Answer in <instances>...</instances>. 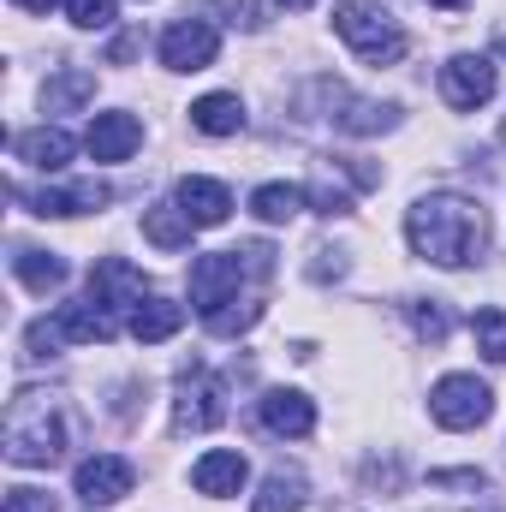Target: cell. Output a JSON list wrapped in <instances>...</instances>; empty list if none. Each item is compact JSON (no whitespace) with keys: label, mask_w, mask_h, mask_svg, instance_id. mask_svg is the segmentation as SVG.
<instances>
[{"label":"cell","mask_w":506,"mask_h":512,"mask_svg":"<svg viewBox=\"0 0 506 512\" xmlns=\"http://www.w3.org/2000/svg\"><path fill=\"white\" fill-rule=\"evenodd\" d=\"M316 102L328 108L322 120L334 131H346V137H370V131H387L393 126V114L399 108H387V102H370V96H352L346 84H334V78H322L316 84Z\"/></svg>","instance_id":"obj_7"},{"label":"cell","mask_w":506,"mask_h":512,"mask_svg":"<svg viewBox=\"0 0 506 512\" xmlns=\"http://www.w3.org/2000/svg\"><path fill=\"white\" fill-rule=\"evenodd\" d=\"M304 507V477L298 471H268L262 495L251 501V512H298Z\"/></svg>","instance_id":"obj_25"},{"label":"cell","mask_w":506,"mask_h":512,"mask_svg":"<svg viewBox=\"0 0 506 512\" xmlns=\"http://www.w3.org/2000/svg\"><path fill=\"white\" fill-rule=\"evenodd\" d=\"M405 239H411V251L423 256V262H435V268H471L483 256V245H489V221H483V209L471 197L429 191V197H417L405 209Z\"/></svg>","instance_id":"obj_1"},{"label":"cell","mask_w":506,"mask_h":512,"mask_svg":"<svg viewBox=\"0 0 506 512\" xmlns=\"http://www.w3.org/2000/svg\"><path fill=\"white\" fill-rule=\"evenodd\" d=\"M54 328H60V340L102 346V340H114V334H120V316H114L108 304H96V298H78V304H60Z\"/></svg>","instance_id":"obj_13"},{"label":"cell","mask_w":506,"mask_h":512,"mask_svg":"<svg viewBox=\"0 0 506 512\" xmlns=\"http://www.w3.org/2000/svg\"><path fill=\"white\" fill-rule=\"evenodd\" d=\"M173 203L191 215V227H221L233 215V197H227L221 179H179V197Z\"/></svg>","instance_id":"obj_15"},{"label":"cell","mask_w":506,"mask_h":512,"mask_svg":"<svg viewBox=\"0 0 506 512\" xmlns=\"http://www.w3.org/2000/svg\"><path fill=\"white\" fill-rule=\"evenodd\" d=\"M471 340H477V352L489 364H506V310L501 304H489V310L471 316Z\"/></svg>","instance_id":"obj_26"},{"label":"cell","mask_w":506,"mask_h":512,"mask_svg":"<svg viewBox=\"0 0 506 512\" xmlns=\"http://www.w3.org/2000/svg\"><path fill=\"white\" fill-rule=\"evenodd\" d=\"M66 453V423L42 387H24L6 405V459L12 465H54Z\"/></svg>","instance_id":"obj_2"},{"label":"cell","mask_w":506,"mask_h":512,"mask_svg":"<svg viewBox=\"0 0 506 512\" xmlns=\"http://www.w3.org/2000/svg\"><path fill=\"white\" fill-rule=\"evenodd\" d=\"M256 411H262V429H268V435H286V441H298V435L316 429V405H310V393H298V387H268Z\"/></svg>","instance_id":"obj_12"},{"label":"cell","mask_w":506,"mask_h":512,"mask_svg":"<svg viewBox=\"0 0 506 512\" xmlns=\"http://www.w3.org/2000/svg\"><path fill=\"white\" fill-rule=\"evenodd\" d=\"M18 12H54V0H12Z\"/></svg>","instance_id":"obj_33"},{"label":"cell","mask_w":506,"mask_h":512,"mask_svg":"<svg viewBox=\"0 0 506 512\" xmlns=\"http://www.w3.org/2000/svg\"><path fill=\"white\" fill-rule=\"evenodd\" d=\"M191 126L203 131V137H233V131L245 126V102L239 96H197L191 102Z\"/></svg>","instance_id":"obj_22"},{"label":"cell","mask_w":506,"mask_h":512,"mask_svg":"<svg viewBox=\"0 0 506 512\" xmlns=\"http://www.w3.org/2000/svg\"><path fill=\"white\" fill-rule=\"evenodd\" d=\"M256 316H262V304H239V298H233V304H227V310H215V316H209V334H221V340H233V334H251L256 328Z\"/></svg>","instance_id":"obj_28"},{"label":"cell","mask_w":506,"mask_h":512,"mask_svg":"<svg viewBox=\"0 0 506 512\" xmlns=\"http://www.w3.org/2000/svg\"><path fill=\"white\" fill-rule=\"evenodd\" d=\"M501 143H506V120H501Z\"/></svg>","instance_id":"obj_36"},{"label":"cell","mask_w":506,"mask_h":512,"mask_svg":"<svg viewBox=\"0 0 506 512\" xmlns=\"http://www.w3.org/2000/svg\"><path fill=\"white\" fill-rule=\"evenodd\" d=\"M96 96V72H84V66H66V72H54L48 84H42V108L48 114H72V108H84Z\"/></svg>","instance_id":"obj_21"},{"label":"cell","mask_w":506,"mask_h":512,"mask_svg":"<svg viewBox=\"0 0 506 512\" xmlns=\"http://www.w3.org/2000/svg\"><path fill=\"white\" fill-rule=\"evenodd\" d=\"M179 322H185V304H173V298H143L137 310H131V340H143V346H161V340H173L179 334Z\"/></svg>","instance_id":"obj_17"},{"label":"cell","mask_w":506,"mask_h":512,"mask_svg":"<svg viewBox=\"0 0 506 512\" xmlns=\"http://www.w3.org/2000/svg\"><path fill=\"white\" fill-rule=\"evenodd\" d=\"M245 477H251V465H245V453H203L197 465H191V489L197 495H239L245 489Z\"/></svg>","instance_id":"obj_16"},{"label":"cell","mask_w":506,"mask_h":512,"mask_svg":"<svg viewBox=\"0 0 506 512\" xmlns=\"http://www.w3.org/2000/svg\"><path fill=\"white\" fill-rule=\"evenodd\" d=\"M12 274L30 286V292H54L60 280H66V262L54 251H30V245H18V256H12Z\"/></svg>","instance_id":"obj_24"},{"label":"cell","mask_w":506,"mask_h":512,"mask_svg":"<svg viewBox=\"0 0 506 512\" xmlns=\"http://www.w3.org/2000/svg\"><path fill=\"white\" fill-rule=\"evenodd\" d=\"M429 6H441V12H459V6H465V0H429Z\"/></svg>","instance_id":"obj_34"},{"label":"cell","mask_w":506,"mask_h":512,"mask_svg":"<svg viewBox=\"0 0 506 512\" xmlns=\"http://www.w3.org/2000/svg\"><path fill=\"white\" fill-rule=\"evenodd\" d=\"M304 203H310V191H298V185H256L251 191V215L268 227H286Z\"/></svg>","instance_id":"obj_23"},{"label":"cell","mask_w":506,"mask_h":512,"mask_svg":"<svg viewBox=\"0 0 506 512\" xmlns=\"http://www.w3.org/2000/svg\"><path fill=\"white\" fill-rule=\"evenodd\" d=\"M215 423H227V382L209 376L203 364H185L179 399H173V435H203Z\"/></svg>","instance_id":"obj_5"},{"label":"cell","mask_w":506,"mask_h":512,"mask_svg":"<svg viewBox=\"0 0 506 512\" xmlns=\"http://www.w3.org/2000/svg\"><path fill=\"white\" fill-rule=\"evenodd\" d=\"M78 495L90 501V507H114V501H126L131 483H137V465L120 459V453H96V459H84L78 465Z\"/></svg>","instance_id":"obj_10"},{"label":"cell","mask_w":506,"mask_h":512,"mask_svg":"<svg viewBox=\"0 0 506 512\" xmlns=\"http://www.w3.org/2000/svg\"><path fill=\"white\" fill-rule=\"evenodd\" d=\"M137 143H143L137 114H96V120H90V131H84V149H90L96 161H126Z\"/></svg>","instance_id":"obj_14"},{"label":"cell","mask_w":506,"mask_h":512,"mask_svg":"<svg viewBox=\"0 0 506 512\" xmlns=\"http://www.w3.org/2000/svg\"><path fill=\"white\" fill-rule=\"evenodd\" d=\"M310 203H316V215H352V197H346V191H334V185H316V191H310Z\"/></svg>","instance_id":"obj_32"},{"label":"cell","mask_w":506,"mask_h":512,"mask_svg":"<svg viewBox=\"0 0 506 512\" xmlns=\"http://www.w3.org/2000/svg\"><path fill=\"white\" fill-rule=\"evenodd\" d=\"M215 54H221V30L209 18H179L161 30V66H173V72H203V66H215Z\"/></svg>","instance_id":"obj_8"},{"label":"cell","mask_w":506,"mask_h":512,"mask_svg":"<svg viewBox=\"0 0 506 512\" xmlns=\"http://www.w3.org/2000/svg\"><path fill=\"white\" fill-rule=\"evenodd\" d=\"M0 512H60V507H54V495H42V489H12Z\"/></svg>","instance_id":"obj_30"},{"label":"cell","mask_w":506,"mask_h":512,"mask_svg":"<svg viewBox=\"0 0 506 512\" xmlns=\"http://www.w3.org/2000/svg\"><path fill=\"white\" fill-rule=\"evenodd\" d=\"M102 203H108V185L84 179V185H66V191H36V197H30V215H54V221H66V215L102 209Z\"/></svg>","instance_id":"obj_18"},{"label":"cell","mask_w":506,"mask_h":512,"mask_svg":"<svg viewBox=\"0 0 506 512\" xmlns=\"http://www.w3.org/2000/svg\"><path fill=\"white\" fill-rule=\"evenodd\" d=\"M12 149H18V161H30V167H42V173H60V167L72 161V137L60 126L24 131V137H12Z\"/></svg>","instance_id":"obj_19"},{"label":"cell","mask_w":506,"mask_h":512,"mask_svg":"<svg viewBox=\"0 0 506 512\" xmlns=\"http://www.w3.org/2000/svg\"><path fill=\"white\" fill-rule=\"evenodd\" d=\"M221 12H227L233 30H262V6L256 0H221Z\"/></svg>","instance_id":"obj_31"},{"label":"cell","mask_w":506,"mask_h":512,"mask_svg":"<svg viewBox=\"0 0 506 512\" xmlns=\"http://www.w3.org/2000/svg\"><path fill=\"white\" fill-rule=\"evenodd\" d=\"M489 411H495V393L477 376H441L429 387V417L441 429H477V423H489Z\"/></svg>","instance_id":"obj_6"},{"label":"cell","mask_w":506,"mask_h":512,"mask_svg":"<svg viewBox=\"0 0 506 512\" xmlns=\"http://www.w3.org/2000/svg\"><path fill=\"white\" fill-rule=\"evenodd\" d=\"M411 328H417V340L441 346V340L453 334V316L441 310V298H411Z\"/></svg>","instance_id":"obj_27"},{"label":"cell","mask_w":506,"mask_h":512,"mask_svg":"<svg viewBox=\"0 0 506 512\" xmlns=\"http://www.w3.org/2000/svg\"><path fill=\"white\" fill-rule=\"evenodd\" d=\"M441 96H447V108L477 114V108L495 96V60H483V54H453V60L441 66Z\"/></svg>","instance_id":"obj_9"},{"label":"cell","mask_w":506,"mask_h":512,"mask_svg":"<svg viewBox=\"0 0 506 512\" xmlns=\"http://www.w3.org/2000/svg\"><path fill=\"white\" fill-rule=\"evenodd\" d=\"M66 12H72L78 30H108L114 24V0H66Z\"/></svg>","instance_id":"obj_29"},{"label":"cell","mask_w":506,"mask_h":512,"mask_svg":"<svg viewBox=\"0 0 506 512\" xmlns=\"http://www.w3.org/2000/svg\"><path fill=\"white\" fill-rule=\"evenodd\" d=\"M280 6H286V12H304V6H316V0H280Z\"/></svg>","instance_id":"obj_35"},{"label":"cell","mask_w":506,"mask_h":512,"mask_svg":"<svg viewBox=\"0 0 506 512\" xmlns=\"http://www.w3.org/2000/svg\"><path fill=\"white\" fill-rule=\"evenodd\" d=\"M245 268L268 274V268H274V251H268V245H245V251H215V256H197V262H191V304L203 310V322L239 298Z\"/></svg>","instance_id":"obj_3"},{"label":"cell","mask_w":506,"mask_h":512,"mask_svg":"<svg viewBox=\"0 0 506 512\" xmlns=\"http://www.w3.org/2000/svg\"><path fill=\"white\" fill-rule=\"evenodd\" d=\"M334 30H340V42H346L358 60H370V66H393V60L405 54V30L393 24V12L376 6V0H340V6H334Z\"/></svg>","instance_id":"obj_4"},{"label":"cell","mask_w":506,"mask_h":512,"mask_svg":"<svg viewBox=\"0 0 506 512\" xmlns=\"http://www.w3.org/2000/svg\"><path fill=\"white\" fill-rule=\"evenodd\" d=\"M90 298H96V304H108L114 316L126 310V322H131V310L149 298V286H143V274L131 268L126 256H102V262L90 268Z\"/></svg>","instance_id":"obj_11"},{"label":"cell","mask_w":506,"mask_h":512,"mask_svg":"<svg viewBox=\"0 0 506 512\" xmlns=\"http://www.w3.org/2000/svg\"><path fill=\"white\" fill-rule=\"evenodd\" d=\"M191 215L179 209V203H155V209H143V239L155 245V251H185L191 245Z\"/></svg>","instance_id":"obj_20"}]
</instances>
